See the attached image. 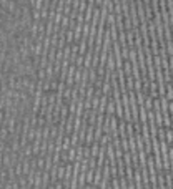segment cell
I'll return each instance as SVG.
<instances>
[{
  "label": "cell",
  "instance_id": "obj_1",
  "mask_svg": "<svg viewBox=\"0 0 173 189\" xmlns=\"http://www.w3.org/2000/svg\"><path fill=\"white\" fill-rule=\"evenodd\" d=\"M115 23V12H108L107 15V25H113Z\"/></svg>",
  "mask_w": 173,
  "mask_h": 189
}]
</instances>
